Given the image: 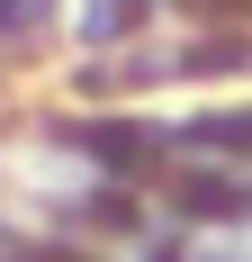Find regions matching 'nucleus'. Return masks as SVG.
Returning a JSON list of instances; mask_svg holds the SVG:
<instances>
[{
    "instance_id": "obj_1",
    "label": "nucleus",
    "mask_w": 252,
    "mask_h": 262,
    "mask_svg": "<svg viewBox=\"0 0 252 262\" xmlns=\"http://www.w3.org/2000/svg\"><path fill=\"white\" fill-rule=\"evenodd\" d=\"M126 27H144V0H81V36H90V46H108Z\"/></svg>"
},
{
    "instance_id": "obj_2",
    "label": "nucleus",
    "mask_w": 252,
    "mask_h": 262,
    "mask_svg": "<svg viewBox=\"0 0 252 262\" xmlns=\"http://www.w3.org/2000/svg\"><path fill=\"white\" fill-rule=\"evenodd\" d=\"M54 18V0H0V36L18 46V36H36V27Z\"/></svg>"
}]
</instances>
